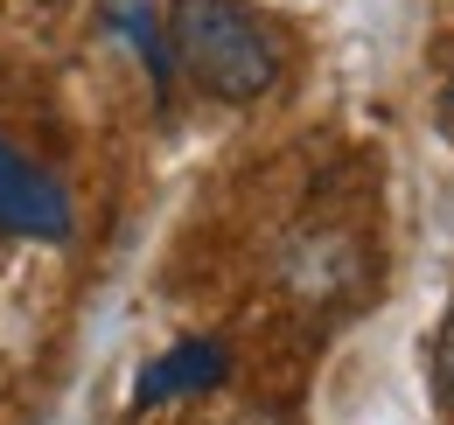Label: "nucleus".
Returning <instances> with one entry per match:
<instances>
[{"instance_id": "nucleus-1", "label": "nucleus", "mask_w": 454, "mask_h": 425, "mask_svg": "<svg viewBox=\"0 0 454 425\" xmlns=\"http://www.w3.org/2000/svg\"><path fill=\"white\" fill-rule=\"evenodd\" d=\"M168 50H175V70H189L224 105H252L280 84V50L245 0H175Z\"/></svg>"}, {"instance_id": "nucleus-2", "label": "nucleus", "mask_w": 454, "mask_h": 425, "mask_svg": "<svg viewBox=\"0 0 454 425\" xmlns=\"http://www.w3.org/2000/svg\"><path fill=\"white\" fill-rule=\"evenodd\" d=\"M63 244L70 237V196L50 167H35L28 154H14L0 140V244Z\"/></svg>"}, {"instance_id": "nucleus-3", "label": "nucleus", "mask_w": 454, "mask_h": 425, "mask_svg": "<svg viewBox=\"0 0 454 425\" xmlns=\"http://www.w3.org/2000/svg\"><path fill=\"white\" fill-rule=\"evenodd\" d=\"M224 349L217 342H175L161 363H147L140 383H133V405H168V398H196L210 383H224Z\"/></svg>"}, {"instance_id": "nucleus-4", "label": "nucleus", "mask_w": 454, "mask_h": 425, "mask_svg": "<svg viewBox=\"0 0 454 425\" xmlns=\"http://www.w3.org/2000/svg\"><path fill=\"white\" fill-rule=\"evenodd\" d=\"M434 383H441V405L454 412V314H448V328L434 335Z\"/></svg>"}, {"instance_id": "nucleus-5", "label": "nucleus", "mask_w": 454, "mask_h": 425, "mask_svg": "<svg viewBox=\"0 0 454 425\" xmlns=\"http://www.w3.org/2000/svg\"><path fill=\"white\" fill-rule=\"evenodd\" d=\"M231 425H286L280 412H245V419H231Z\"/></svg>"}, {"instance_id": "nucleus-6", "label": "nucleus", "mask_w": 454, "mask_h": 425, "mask_svg": "<svg viewBox=\"0 0 454 425\" xmlns=\"http://www.w3.org/2000/svg\"><path fill=\"white\" fill-rule=\"evenodd\" d=\"M441 126H448V140H454V84H448V105H441Z\"/></svg>"}]
</instances>
